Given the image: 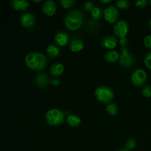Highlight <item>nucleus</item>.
<instances>
[{"label": "nucleus", "mask_w": 151, "mask_h": 151, "mask_svg": "<svg viewBox=\"0 0 151 151\" xmlns=\"http://www.w3.org/2000/svg\"><path fill=\"white\" fill-rule=\"evenodd\" d=\"M149 4H150V6H151V0H150V1H149Z\"/></svg>", "instance_id": "36"}, {"label": "nucleus", "mask_w": 151, "mask_h": 151, "mask_svg": "<svg viewBox=\"0 0 151 151\" xmlns=\"http://www.w3.org/2000/svg\"><path fill=\"white\" fill-rule=\"evenodd\" d=\"M32 1L33 2H37V3H39V2H41V0H32Z\"/></svg>", "instance_id": "34"}, {"label": "nucleus", "mask_w": 151, "mask_h": 151, "mask_svg": "<svg viewBox=\"0 0 151 151\" xmlns=\"http://www.w3.org/2000/svg\"><path fill=\"white\" fill-rule=\"evenodd\" d=\"M59 3H60V5L62 6V7L66 9H69L73 7V6L76 4V1H75V0H60V1H59Z\"/></svg>", "instance_id": "22"}, {"label": "nucleus", "mask_w": 151, "mask_h": 151, "mask_svg": "<svg viewBox=\"0 0 151 151\" xmlns=\"http://www.w3.org/2000/svg\"><path fill=\"white\" fill-rule=\"evenodd\" d=\"M47 54L50 59H55L60 55V49L57 45L50 44L47 47Z\"/></svg>", "instance_id": "17"}, {"label": "nucleus", "mask_w": 151, "mask_h": 151, "mask_svg": "<svg viewBox=\"0 0 151 151\" xmlns=\"http://www.w3.org/2000/svg\"><path fill=\"white\" fill-rule=\"evenodd\" d=\"M106 112L111 116H115L118 113V107L114 103H110L106 106Z\"/></svg>", "instance_id": "20"}, {"label": "nucleus", "mask_w": 151, "mask_h": 151, "mask_svg": "<svg viewBox=\"0 0 151 151\" xmlns=\"http://www.w3.org/2000/svg\"><path fill=\"white\" fill-rule=\"evenodd\" d=\"M119 54L114 50H110L107 52L104 55V59L108 63H115L119 59Z\"/></svg>", "instance_id": "19"}, {"label": "nucleus", "mask_w": 151, "mask_h": 151, "mask_svg": "<svg viewBox=\"0 0 151 151\" xmlns=\"http://www.w3.org/2000/svg\"><path fill=\"white\" fill-rule=\"evenodd\" d=\"M11 6L14 10L23 12L29 8V3L27 0H13L11 1Z\"/></svg>", "instance_id": "14"}, {"label": "nucleus", "mask_w": 151, "mask_h": 151, "mask_svg": "<svg viewBox=\"0 0 151 151\" xmlns=\"http://www.w3.org/2000/svg\"><path fill=\"white\" fill-rule=\"evenodd\" d=\"M128 44H129V41L127 38H121L119 41V44L121 46V47H128Z\"/></svg>", "instance_id": "30"}, {"label": "nucleus", "mask_w": 151, "mask_h": 151, "mask_svg": "<svg viewBox=\"0 0 151 151\" xmlns=\"http://www.w3.org/2000/svg\"><path fill=\"white\" fill-rule=\"evenodd\" d=\"M137 146V140L134 138H129L125 142V147L128 150H133Z\"/></svg>", "instance_id": "23"}, {"label": "nucleus", "mask_w": 151, "mask_h": 151, "mask_svg": "<svg viewBox=\"0 0 151 151\" xmlns=\"http://www.w3.org/2000/svg\"><path fill=\"white\" fill-rule=\"evenodd\" d=\"M144 63L146 67L151 70V52L146 55L145 58Z\"/></svg>", "instance_id": "28"}, {"label": "nucleus", "mask_w": 151, "mask_h": 151, "mask_svg": "<svg viewBox=\"0 0 151 151\" xmlns=\"http://www.w3.org/2000/svg\"><path fill=\"white\" fill-rule=\"evenodd\" d=\"M142 93L145 97H151V86L149 85H145L142 88Z\"/></svg>", "instance_id": "25"}, {"label": "nucleus", "mask_w": 151, "mask_h": 151, "mask_svg": "<svg viewBox=\"0 0 151 151\" xmlns=\"http://www.w3.org/2000/svg\"><path fill=\"white\" fill-rule=\"evenodd\" d=\"M54 40L58 47H64L69 44L70 38L69 34L65 31H58L55 35Z\"/></svg>", "instance_id": "10"}, {"label": "nucleus", "mask_w": 151, "mask_h": 151, "mask_svg": "<svg viewBox=\"0 0 151 151\" xmlns=\"http://www.w3.org/2000/svg\"><path fill=\"white\" fill-rule=\"evenodd\" d=\"M66 122L68 125L72 128L78 127L81 123V119L76 114H70L66 117Z\"/></svg>", "instance_id": "18"}, {"label": "nucleus", "mask_w": 151, "mask_h": 151, "mask_svg": "<svg viewBox=\"0 0 151 151\" xmlns=\"http://www.w3.org/2000/svg\"><path fill=\"white\" fill-rule=\"evenodd\" d=\"M91 15L94 20L97 21L101 18L102 15H103V11H102V10L100 7H94V8L91 10Z\"/></svg>", "instance_id": "21"}, {"label": "nucleus", "mask_w": 151, "mask_h": 151, "mask_svg": "<svg viewBox=\"0 0 151 151\" xmlns=\"http://www.w3.org/2000/svg\"><path fill=\"white\" fill-rule=\"evenodd\" d=\"M144 44L147 48L151 50V35H147L145 37Z\"/></svg>", "instance_id": "29"}, {"label": "nucleus", "mask_w": 151, "mask_h": 151, "mask_svg": "<svg viewBox=\"0 0 151 151\" xmlns=\"http://www.w3.org/2000/svg\"><path fill=\"white\" fill-rule=\"evenodd\" d=\"M118 44H119V41L117 38L112 35H107L104 37L101 41L102 47L106 50H114L116 48Z\"/></svg>", "instance_id": "12"}, {"label": "nucleus", "mask_w": 151, "mask_h": 151, "mask_svg": "<svg viewBox=\"0 0 151 151\" xmlns=\"http://www.w3.org/2000/svg\"><path fill=\"white\" fill-rule=\"evenodd\" d=\"M20 24L24 28L32 27L35 24V17L30 13H23L20 17Z\"/></svg>", "instance_id": "11"}, {"label": "nucleus", "mask_w": 151, "mask_h": 151, "mask_svg": "<svg viewBox=\"0 0 151 151\" xmlns=\"http://www.w3.org/2000/svg\"><path fill=\"white\" fill-rule=\"evenodd\" d=\"M111 1V0H100L99 2L101 3V4H109Z\"/></svg>", "instance_id": "32"}, {"label": "nucleus", "mask_w": 151, "mask_h": 151, "mask_svg": "<svg viewBox=\"0 0 151 151\" xmlns=\"http://www.w3.org/2000/svg\"><path fill=\"white\" fill-rule=\"evenodd\" d=\"M51 83L50 77L44 72H41L38 74L35 78V84L38 88L41 89H44Z\"/></svg>", "instance_id": "9"}, {"label": "nucleus", "mask_w": 151, "mask_h": 151, "mask_svg": "<svg viewBox=\"0 0 151 151\" xmlns=\"http://www.w3.org/2000/svg\"><path fill=\"white\" fill-rule=\"evenodd\" d=\"M48 60L45 55L38 52L28 53L25 57V64L31 70L40 72L47 67Z\"/></svg>", "instance_id": "1"}, {"label": "nucleus", "mask_w": 151, "mask_h": 151, "mask_svg": "<svg viewBox=\"0 0 151 151\" xmlns=\"http://www.w3.org/2000/svg\"><path fill=\"white\" fill-rule=\"evenodd\" d=\"M60 81L58 79H57V78H53L52 80H51V84H52L55 86H58L60 85Z\"/></svg>", "instance_id": "31"}, {"label": "nucleus", "mask_w": 151, "mask_h": 151, "mask_svg": "<svg viewBox=\"0 0 151 151\" xmlns=\"http://www.w3.org/2000/svg\"><path fill=\"white\" fill-rule=\"evenodd\" d=\"M83 13L78 9H74L68 12L64 18L65 26L71 31L78 30L82 27Z\"/></svg>", "instance_id": "2"}, {"label": "nucleus", "mask_w": 151, "mask_h": 151, "mask_svg": "<svg viewBox=\"0 0 151 151\" xmlns=\"http://www.w3.org/2000/svg\"><path fill=\"white\" fill-rule=\"evenodd\" d=\"M94 97L100 103L109 105L114 98V92L108 86H100L94 90Z\"/></svg>", "instance_id": "3"}, {"label": "nucleus", "mask_w": 151, "mask_h": 151, "mask_svg": "<svg viewBox=\"0 0 151 151\" xmlns=\"http://www.w3.org/2000/svg\"><path fill=\"white\" fill-rule=\"evenodd\" d=\"M113 32L114 34L120 39L126 38V35L129 32V25H128V22L124 20L118 21L116 23L114 24Z\"/></svg>", "instance_id": "8"}, {"label": "nucleus", "mask_w": 151, "mask_h": 151, "mask_svg": "<svg viewBox=\"0 0 151 151\" xmlns=\"http://www.w3.org/2000/svg\"><path fill=\"white\" fill-rule=\"evenodd\" d=\"M135 58L134 55L128 52V47H121V55L119 56V64L122 67L128 69L134 65Z\"/></svg>", "instance_id": "5"}, {"label": "nucleus", "mask_w": 151, "mask_h": 151, "mask_svg": "<svg viewBox=\"0 0 151 151\" xmlns=\"http://www.w3.org/2000/svg\"><path fill=\"white\" fill-rule=\"evenodd\" d=\"M105 20L110 24H115L117 22L119 16V12L116 6L109 5L103 11Z\"/></svg>", "instance_id": "7"}, {"label": "nucleus", "mask_w": 151, "mask_h": 151, "mask_svg": "<svg viewBox=\"0 0 151 151\" xmlns=\"http://www.w3.org/2000/svg\"><path fill=\"white\" fill-rule=\"evenodd\" d=\"M116 5L117 8L122 9V10H125L130 7V2L127 0H120L116 2Z\"/></svg>", "instance_id": "24"}, {"label": "nucleus", "mask_w": 151, "mask_h": 151, "mask_svg": "<svg viewBox=\"0 0 151 151\" xmlns=\"http://www.w3.org/2000/svg\"><path fill=\"white\" fill-rule=\"evenodd\" d=\"M84 43L80 38H75L72 40L69 44V49L73 52H78L81 50H83L84 48Z\"/></svg>", "instance_id": "16"}, {"label": "nucleus", "mask_w": 151, "mask_h": 151, "mask_svg": "<svg viewBox=\"0 0 151 151\" xmlns=\"http://www.w3.org/2000/svg\"><path fill=\"white\" fill-rule=\"evenodd\" d=\"M50 74L53 77H58L61 75L64 72V66L62 63L56 62L51 65L50 69Z\"/></svg>", "instance_id": "15"}, {"label": "nucleus", "mask_w": 151, "mask_h": 151, "mask_svg": "<svg viewBox=\"0 0 151 151\" xmlns=\"http://www.w3.org/2000/svg\"><path fill=\"white\" fill-rule=\"evenodd\" d=\"M65 114L62 111L58 109H52L45 115L46 122L51 126H58L64 121Z\"/></svg>", "instance_id": "4"}, {"label": "nucleus", "mask_w": 151, "mask_h": 151, "mask_svg": "<svg viewBox=\"0 0 151 151\" xmlns=\"http://www.w3.org/2000/svg\"><path fill=\"white\" fill-rule=\"evenodd\" d=\"M57 10L55 2L52 0H47L44 2L42 7V12L47 16H52Z\"/></svg>", "instance_id": "13"}, {"label": "nucleus", "mask_w": 151, "mask_h": 151, "mask_svg": "<svg viewBox=\"0 0 151 151\" xmlns=\"http://www.w3.org/2000/svg\"><path fill=\"white\" fill-rule=\"evenodd\" d=\"M149 4V1L147 0H138L136 1L135 5L136 7H139V8H145L147 7Z\"/></svg>", "instance_id": "27"}, {"label": "nucleus", "mask_w": 151, "mask_h": 151, "mask_svg": "<svg viewBox=\"0 0 151 151\" xmlns=\"http://www.w3.org/2000/svg\"><path fill=\"white\" fill-rule=\"evenodd\" d=\"M147 81V73L142 69H137L131 75V82L135 86H144Z\"/></svg>", "instance_id": "6"}, {"label": "nucleus", "mask_w": 151, "mask_h": 151, "mask_svg": "<svg viewBox=\"0 0 151 151\" xmlns=\"http://www.w3.org/2000/svg\"><path fill=\"white\" fill-rule=\"evenodd\" d=\"M94 8V3L90 1H86L83 4V10L86 12H91V10Z\"/></svg>", "instance_id": "26"}, {"label": "nucleus", "mask_w": 151, "mask_h": 151, "mask_svg": "<svg viewBox=\"0 0 151 151\" xmlns=\"http://www.w3.org/2000/svg\"><path fill=\"white\" fill-rule=\"evenodd\" d=\"M148 27L151 29V19H150V21H149L148 22Z\"/></svg>", "instance_id": "35"}, {"label": "nucleus", "mask_w": 151, "mask_h": 151, "mask_svg": "<svg viewBox=\"0 0 151 151\" xmlns=\"http://www.w3.org/2000/svg\"><path fill=\"white\" fill-rule=\"evenodd\" d=\"M118 151H131V150H128V149H127L126 147H123V148H120Z\"/></svg>", "instance_id": "33"}]
</instances>
